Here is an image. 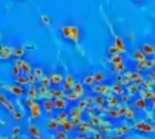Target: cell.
<instances>
[{"label": "cell", "mask_w": 155, "mask_h": 139, "mask_svg": "<svg viewBox=\"0 0 155 139\" xmlns=\"http://www.w3.org/2000/svg\"><path fill=\"white\" fill-rule=\"evenodd\" d=\"M60 31H61L63 37L65 40L73 43H77L80 41L81 32L78 26L74 25V24H64V25H62V27L60 28Z\"/></svg>", "instance_id": "cell-1"}, {"label": "cell", "mask_w": 155, "mask_h": 139, "mask_svg": "<svg viewBox=\"0 0 155 139\" xmlns=\"http://www.w3.org/2000/svg\"><path fill=\"white\" fill-rule=\"evenodd\" d=\"M132 130L143 136H150L155 132L154 126L148 121H137L132 126Z\"/></svg>", "instance_id": "cell-2"}, {"label": "cell", "mask_w": 155, "mask_h": 139, "mask_svg": "<svg viewBox=\"0 0 155 139\" xmlns=\"http://www.w3.org/2000/svg\"><path fill=\"white\" fill-rule=\"evenodd\" d=\"M142 52L145 55L146 58L153 59L155 57V45L152 43H143L140 48Z\"/></svg>", "instance_id": "cell-3"}, {"label": "cell", "mask_w": 155, "mask_h": 139, "mask_svg": "<svg viewBox=\"0 0 155 139\" xmlns=\"http://www.w3.org/2000/svg\"><path fill=\"white\" fill-rule=\"evenodd\" d=\"M133 105L134 107V109H138V110H144L148 109V102L145 99L143 98H138L136 100H134V101L133 102Z\"/></svg>", "instance_id": "cell-4"}, {"label": "cell", "mask_w": 155, "mask_h": 139, "mask_svg": "<svg viewBox=\"0 0 155 139\" xmlns=\"http://www.w3.org/2000/svg\"><path fill=\"white\" fill-rule=\"evenodd\" d=\"M111 91H113V93H114V95H116L117 97H118V96L121 97L122 95H124V94L126 93V92H125L124 87L123 85L119 84V83L114 84L113 87H111Z\"/></svg>", "instance_id": "cell-5"}, {"label": "cell", "mask_w": 155, "mask_h": 139, "mask_svg": "<svg viewBox=\"0 0 155 139\" xmlns=\"http://www.w3.org/2000/svg\"><path fill=\"white\" fill-rule=\"evenodd\" d=\"M93 77H94L95 84H103L105 81V80H106L105 74L104 72H102V71L94 72L93 73Z\"/></svg>", "instance_id": "cell-6"}, {"label": "cell", "mask_w": 155, "mask_h": 139, "mask_svg": "<svg viewBox=\"0 0 155 139\" xmlns=\"http://www.w3.org/2000/svg\"><path fill=\"white\" fill-rule=\"evenodd\" d=\"M82 83L84 85V86H93L94 84H95L94 82V77H93V74H88V75H85L82 81Z\"/></svg>", "instance_id": "cell-7"}, {"label": "cell", "mask_w": 155, "mask_h": 139, "mask_svg": "<svg viewBox=\"0 0 155 139\" xmlns=\"http://www.w3.org/2000/svg\"><path fill=\"white\" fill-rule=\"evenodd\" d=\"M133 56H134V60L137 61V62H145V61H146V57H145V55L142 52L141 50L135 51V52L133 53Z\"/></svg>", "instance_id": "cell-8"}, {"label": "cell", "mask_w": 155, "mask_h": 139, "mask_svg": "<svg viewBox=\"0 0 155 139\" xmlns=\"http://www.w3.org/2000/svg\"><path fill=\"white\" fill-rule=\"evenodd\" d=\"M111 62H112L114 65L122 63V62H123V57H122V55L119 54V53L114 54V55H112V56H111Z\"/></svg>", "instance_id": "cell-9"}, {"label": "cell", "mask_w": 155, "mask_h": 139, "mask_svg": "<svg viewBox=\"0 0 155 139\" xmlns=\"http://www.w3.org/2000/svg\"><path fill=\"white\" fill-rule=\"evenodd\" d=\"M64 78L60 73H54V75H52L51 77V81L54 83V84H60L63 81Z\"/></svg>", "instance_id": "cell-10"}, {"label": "cell", "mask_w": 155, "mask_h": 139, "mask_svg": "<svg viewBox=\"0 0 155 139\" xmlns=\"http://www.w3.org/2000/svg\"><path fill=\"white\" fill-rule=\"evenodd\" d=\"M73 88H74V92L78 96L83 92V83H74Z\"/></svg>", "instance_id": "cell-11"}, {"label": "cell", "mask_w": 155, "mask_h": 139, "mask_svg": "<svg viewBox=\"0 0 155 139\" xmlns=\"http://www.w3.org/2000/svg\"><path fill=\"white\" fill-rule=\"evenodd\" d=\"M125 118L128 119V120H133L134 118V109H128L125 111Z\"/></svg>", "instance_id": "cell-12"}, {"label": "cell", "mask_w": 155, "mask_h": 139, "mask_svg": "<svg viewBox=\"0 0 155 139\" xmlns=\"http://www.w3.org/2000/svg\"><path fill=\"white\" fill-rule=\"evenodd\" d=\"M55 103H58L59 104V106H57V108L59 109V107H61V109H64L66 107V104H67L66 100H63V99H57V100H55Z\"/></svg>", "instance_id": "cell-13"}, {"label": "cell", "mask_w": 155, "mask_h": 139, "mask_svg": "<svg viewBox=\"0 0 155 139\" xmlns=\"http://www.w3.org/2000/svg\"><path fill=\"white\" fill-rule=\"evenodd\" d=\"M134 1H135V2H141V1H143V0H134Z\"/></svg>", "instance_id": "cell-14"}]
</instances>
